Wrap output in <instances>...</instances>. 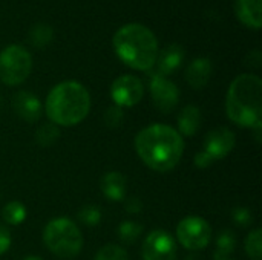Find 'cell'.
<instances>
[{"label":"cell","instance_id":"1","mask_svg":"<svg viewBox=\"0 0 262 260\" xmlns=\"http://www.w3.org/2000/svg\"><path fill=\"white\" fill-rule=\"evenodd\" d=\"M140 159L152 170L166 173L173 170L184 153V139L177 129L166 124L144 127L135 138Z\"/></svg>","mask_w":262,"mask_h":260},{"label":"cell","instance_id":"2","mask_svg":"<svg viewBox=\"0 0 262 260\" xmlns=\"http://www.w3.org/2000/svg\"><path fill=\"white\" fill-rule=\"evenodd\" d=\"M227 116L239 127L253 129L262 123V80L255 74L238 75L227 92Z\"/></svg>","mask_w":262,"mask_h":260},{"label":"cell","instance_id":"3","mask_svg":"<svg viewBox=\"0 0 262 260\" xmlns=\"http://www.w3.org/2000/svg\"><path fill=\"white\" fill-rule=\"evenodd\" d=\"M45 110L55 126H75L81 123L91 110V95L78 81H63L51 89Z\"/></svg>","mask_w":262,"mask_h":260},{"label":"cell","instance_id":"4","mask_svg":"<svg viewBox=\"0 0 262 260\" xmlns=\"http://www.w3.org/2000/svg\"><path fill=\"white\" fill-rule=\"evenodd\" d=\"M114 49L120 60L132 69L149 70L155 66L158 41L155 34L140 23H129L114 35Z\"/></svg>","mask_w":262,"mask_h":260},{"label":"cell","instance_id":"5","mask_svg":"<svg viewBox=\"0 0 262 260\" xmlns=\"http://www.w3.org/2000/svg\"><path fill=\"white\" fill-rule=\"evenodd\" d=\"M46 248L60 259H72L83 248V236L75 222L68 218H55L43 231Z\"/></svg>","mask_w":262,"mask_h":260},{"label":"cell","instance_id":"6","mask_svg":"<svg viewBox=\"0 0 262 260\" xmlns=\"http://www.w3.org/2000/svg\"><path fill=\"white\" fill-rule=\"evenodd\" d=\"M32 58L20 44H9L0 52V81L8 86L21 84L31 74Z\"/></svg>","mask_w":262,"mask_h":260},{"label":"cell","instance_id":"7","mask_svg":"<svg viewBox=\"0 0 262 260\" xmlns=\"http://www.w3.org/2000/svg\"><path fill=\"white\" fill-rule=\"evenodd\" d=\"M177 239L186 250L200 251L210 244L212 228L206 219L200 216H189L178 224Z\"/></svg>","mask_w":262,"mask_h":260},{"label":"cell","instance_id":"8","mask_svg":"<svg viewBox=\"0 0 262 260\" xmlns=\"http://www.w3.org/2000/svg\"><path fill=\"white\" fill-rule=\"evenodd\" d=\"M143 260H177V242L164 230L149 233L141 247Z\"/></svg>","mask_w":262,"mask_h":260},{"label":"cell","instance_id":"9","mask_svg":"<svg viewBox=\"0 0 262 260\" xmlns=\"http://www.w3.org/2000/svg\"><path fill=\"white\" fill-rule=\"evenodd\" d=\"M149 89H150L152 101L161 113L173 112V109L180 101V89L177 87L175 83L154 72L150 74Z\"/></svg>","mask_w":262,"mask_h":260},{"label":"cell","instance_id":"10","mask_svg":"<svg viewBox=\"0 0 262 260\" xmlns=\"http://www.w3.org/2000/svg\"><path fill=\"white\" fill-rule=\"evenodd\" d=\"M144 95L143 81L134 75H121L111 86V97L118 107H132L141 101Z\"/></svg>","mask_w":262,"mask_h":260},{"label":"cell","instance_id":"11","mask_svg":"<svg viewBox=\"0 0 262 260\" xmlns=\"http://www.w3.org/2000/svg\"><path fill=\"white\" fill-rule=\"evenodd\" d=\"M236 144L235 133L227 127H218L210 130L204 138V152L213 159L220 161L226 158Z\"/></svg>","mask_w":262,"mask_h":260},{"label":"cell","instance_id":"12","mask_svg":"<svg viewBox=\"0 0 262 260\" xmlns=\"http://www.w3.org/2000/svg\"><path fill=\"white\" fill-rule=\"evenodd\" d=\"M12 109L21 120L28 123H34L41 116V103L32 92L21 90L15 93L12 98Z\"/></svg>","mask_w":262,"mask_h":260},{"label":"cell","instance_id":"13","mask_svg":"<svg viewBox=\"0 0 262 260\" xmlns=\"http://www.w3.org/2000/svg\"><path fill=\"white\" fill-rule=\"evenodd\" d=\"M183 60H184L183 46L177 44V43L169 44L161 52H158V55H157V61H155L157 70H155V74L167 77V75L173 74L183 64Z\"/></svg>","mask_w":262,"mask_h":260},{"label":"cell","instance_id":"14","mask_svg":"<svg viewBox=\"0 0 262 260\" xmlns=\"http://www.w3.org/2000/svg\"><path fill=\"white\" fill-rule=\"evenodd\" d=\"M262 0H236L235 12L241 23L252 29H259L262 25Z\"/></svg>","mask_w":262,"mask_h":260},{"label":"cell","instance_id":"15","mask_svg":"<svg viewBox=\"0 0 262 260\" xmlns=\"http://www.w3.org/2000/svg\"><path fill=\"white\" fill-rule=\"evenodd\" d=\"M212 75V61L206 57L195 58L186 69V81L193 89H203L209 83Z\"/></svg>","mask_w":262,"mask_h":260},{"label":"cell","instance_id":"16","mask_svg":"<svg viewBox=\"0 0 262 260\" xmlns=\"http://www.w3.org/2000/svg\"><path fill=\"white\" fill-rule=\"evenodd\" d=\"M126 178L120 172H109L101 179V192L103 195L114 202H120L126 199Z\"/></svg>","mask_w":262,"mask_h":260},{"label":"cell","instance_id":"17","mask_svg":"<svg viewBox=\"0 0 262 260\" xmlns=\"http://www.w3.org/2000/svg\"><path fill=\"white\" fill-rule=\"evenodd\" d=\"M201 126V110L189 104L186 106L180 113H178V133L181 136H189L192 138Z\"/></svg>","mask_w":262,"mask_h":260},{"label":"cell","instance_id":"18","mask_svg":"<svg viewBox=\"0 0 262 260\" xmlns=\"http://www.w3.org/2000/svg\"><path fill=\"white\" fill-rule=\"evenodd\" d=\"M235 245H236V236L233 234V231L230 230L221 231V234L216 239V250L213 254L215 260H229L230 254L235 251Z\"/></svg>","mask_w":262,"mask_h":260},{"label":"cell","instance_id":"19","mask_svg":"<svg viewBox=\"0 0 262 260\" xmlns=\"http://www.w3.org/2000/svg\"><path fill=\"white\" fill-rule=\"evenodd\" d=\"M54 38V29L46 23H37L29 29L28 40L35 48H45L48 46Z\"/></svg>","mask_w":262,"mask_h":260},{"label":"cell","instance_id":"20","mask_svg":"<svg viewBox=\"0 0 262 260\" xmlns=\"http://www.w3.org/2000/svg\"><path fill=\"white\" fill-rule=\"evenodd\" d=\"M2 218L5 219L6 224L9 225H20L26 219V208L21 202L18 201H11L3 207Z\"/></svg>","mask_w":262,"mask_h":260},{"label":"cell","instance_id":"21","mask_svg":"<svg viewBox=\"0 0 262 260\" xmlns=\"http://www.w3.org/2000/svg\"><path fill=\"white\" fill-rule=\"evenodd\" d=\"M60 136V130H58V126L52 124V123H45L41 124L37 132H35V141L38 146L41 147H49L52 146Z\"/></svg>","mask_w":262,"mask_h":260},{"label":"cell","instance_id":"22","mask_svg":"<svg viewBox=\"0 0 262 260\" xmlns=\"http://www.w3.org/2000/svg\"><path fill=\"white\" fill-rule=\"evenodd\" d=\"M247 256L252 260H261L262 257V231L259 228L252 230L244 242Z\"/></svg>","mask_w":262,"mask_h":260},{"label":"cell","instance_id":"23","mask_svg":"<svg viewBox=\"0 0 262 260\" xmlns=\"http://www.w3.org/2000/svg\"><path fill=\"white\" fill-rule=\"evenodd\" d=\"M143 233V225L135 221H124L118 227V238L123 244H134Z\"/></svg>","mask_w":262,"mask_h":260},{"label":"cell","instance_id":"24","mask_svg":"<svg viewBox=\"0 0 262 260\" xmlns=\"http://www.w3.org/2000/svg\"><path fill=\"white\" fill-rule=\"evenodd\" d=\"M77 218L86 227H97L101 221V211L97 205H84L77 213Z\"/></svg>","mask_w":262,"mask_h":260},{"label":"cell","instance_id":"25","mask_svg":"<svg viewBox=\"0 0 262 260\" xmlns=\"http://www.w3.org/2000/svg\"><path fill=\"white\" fill-rule=\"evenodd\" d=\"M95 260H129V256L121 247L109 244L98 250Z\"/></svg>","mask_w":262,"mask_h":260},{"label":"cell","instance_id":"26","mask_svg":"<svg viewBox=\"0 0 262 260\" xmlns=\"http://www.w3.org/2000/svg\"><path fill=\"white\" fill-rule=\"evenodd\" d=\"M123 120H124V112H123L121 107H118L115 104L111 106V107H107V110L104 112V123L111 129L120 127L121 123H123Z\"/></svg>","mask_w":262,"mask_h":260},{"label":"cell","instance_id":"27","mask_svg":"<svg viewBox=\"0 0 262 260\" xmlns=\"http://www.w3.org/2000/svg\"><path fill=\"white\" fill-rule=\"evenodd\" d=\"M232 219H233V222H235L236 225H239V227H243V228H246V227H249V225L253 224V215H252V211H250L249 208H246V207H238V208H235V210L232 211Z\"/></svg>","mask_w":262,"mask_h":260},{"label":"cell","instance_id":"28","mask_svg":"<svg viewBox=\"0 0 262 260\" xmlns=\"http://www.w3.org/2000/svg\"><path fill=\"white\" fill-rule=\"evenodd\" d=\"M11 247V233L6 227L0 225V256L5 254Z\"/></svg>","mask_w":262,"mask_h":260},{"label":"cell","instance_id":"29","mask_svg":"<svg viewBox=\"0 0 262 260\" xmlns=\"http://www.w3.org/2000/svg\"><path fill=\"white\" fill-rule=\"evenodd\" d=\"M123 201H124V208H126L127 213L135 215V213H140L143 210V202L138 198L132 196V198H127V199H123Z\"/></svg>","mask_w":262,"mask_h":260},{"label":"cell","instance_id":"30","mask_svg":"<svg viewBox=\"0 0 262 260\" xmlns=\"http://www.w3.org/2000/svg\"><path fill=\"white\" fill-rule=\"evenodd\" d=\"M195 166L198 167V169H207V167H210L215 161L204 152V150H201V152H198L196 155H195Z\"/></svg>","mask_w":262,"mask_h":260},{"label":"cell","instance_id":"31","mask_svg":"<svg viewBox=\"0 0 262 260\" xmlns=\"http://www.w3.org/2000/svg\"><path fill=\"white\" fill-rule=\"evenodd\" d=\"M261 61H262L261 52H259L258 49L252 51V52H250V54L247 55V64H249V66H253V67H259V66H261Z\"/></svg>","mask_w":262,"mask_h":260},{"label":"cell","instance_id":"32","mask_svg":"<svg viewBox=\"0 0 262 260\" xmlns=\"http://www.w3.org/2000/svg\"><path fill=\"white\" fill-rule=\"evenodd\" d=\"M23 260H43V259H40V257H37V256H31V257H26V259H23Z\"/></svg>","mask_w":262,"mask_h":260},{"label":"cell","instance_id":"33","mask_svg":"<svg viewBox=\"0 0 262 260\" xmlns=\"http://www.w3.org/2000/svg\"><path fill=\"white\" fill-rule=\"evenodd\" d=\"M187 260H196V257H193V256H192V257H187Z\"/></svg>","mask_w":262,"mask_h":260}]
</instances>
